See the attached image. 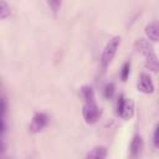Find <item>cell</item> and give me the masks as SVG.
Instances as JSON below:
<instances>
[{
    "label": "cell",
    "mask_w": 159,
    "mask_h": 159,
    "mask_svg": "<svg viewBox=\"0 0 159 159\" xmlns=\"http://www.w3.org/2000/svg\"><path fill=\"white\" fill-rule=\"evenodd\" d=\"M119 45H120V37L119 36H113L106 43V46L103 47V51H102V55H101V67L103 70H106L111 65V62L113 61Z\"/></svg>",
    "instance_id": "cell-1"
},
{
    "label": "cell",
    "mask_w": 159,
    "mask_h": 159,
    "mask_svg": "<svg viewBox=\"0 0 159 159\" xmlns=\"http://www.w3.org/2000/svg\"><path fill=\"white\" fill-rule=\"evenodd\" d=\"M143 148H144V143H143V139H142V135L140 134H135L130 142V155L133 158H138L142 152H143Z\"/></svg>",
    "instance_id": "cell-6"
},
{
    "label": "cell",
    "mask_w": 159,
    "mask_h": 159,
    "mask_svg": "<svg viewBox=\"0 0 159 159\" xmlns=\"http://www.w3.org/2000/svg\"><path fill=\"white\" fill-rule=\"evenodd\" d=\"M116 93V84L113 82H108L104 87H103V96L107 99H111Z\"/></svg>",
    "instance_id": "cell-11"
},
{
    "label": "cell",
    "mask_w": 159,
    "mask_h": 159,
    "mask_svg": "<svg viewBox=\"0 0 159 159\" xmlns=\"http://www.w3.org/2000/svg\"><path fill=\"white\" fill-rule=\"evenodd\" d=\"M48 124V117L47 114L42 113V112H36L31 119V124H30V130L32 133H39L41 132L46 125Z\"/></svg>",
    "instance_id": "cell-4"
},
{
    "label": "cell",
    "mask_w": 159,
    "mask_h": 159,
    "mask_svg": "<svg viewBox=\"0 0 159 159\" xmlns=\"http://www.w3.org/2000/svg\"><path fill=\"white\" fill-rule=\"evenodd\" d=\"M11 15V7L6 1L0 0V20L6 19Z\"/></svg>",
    "instance_id": "cell-10"
},
{
    "label": "cell",
    "mask_w": 159,
    "mask_h": 159,
    "mask_svg": "<svg viewBox=\"0 0 159 159\" xmlns=\"http://www.w3.org/2000/svg\"><path fill=\"white\" fill-rule=\"evenodd\" d=\"M129 72H130V62L127 61V62L123 63V66L120 68V80L123 82L127 81V78L129 77Z\"/></svg>",
    "instance_id": "cell-12"
},
{
    "label": "cell",
    "mask_w": 159,
    "mask_h": 159,
    "mask_svg": "<svg viewBox=\"0 0 159 159\" xmlns=\"http://www.w3.org/2000/svg\"><path fill=\"white\" fill-rule=\"evenodd\" d=\"M153 145L154 148L159 147V127L158 125H155L154 132H153Z\"/></svg>",
    "instance_id": "cell-13"
},
{
    "label": "cell",
    "mask_w": 159,
    "mask_h": 159,
    "mask_svg": "<svg viewBox=\"0 0 159 159\" xmlns=\"http://www.w3.org/2000/svg\"><path fill=\"white\" fill-rule=\"evenodd\" d=\"M107 158V148L104 145H96L92 148L84 159H106Z\"/></svg>",
    "instance_id": "cell-7"
},
{
    "label": "cell",
    "mask_w": 159,
    "mask_h": 159,
    "mask_svg": "<svg viewBox=\"0 0 159 159\" xmlns=\"http://www.w3.org/2000/svg\"><path fill=\"white\" fill-rule=\"evenodd\" d=\"M81 93H82V97H83L84 102H93V101H96L94 92H93V89H92L91 86H88V84L83 86L81 88Z\"/></svg>",
    "instance_id": "cell-9"
},
{
    "label": "cell",
    "mask_w": 159,
    "mask_h": 159,
    "mask_svg": "<svg viewBox=\"0 0 159 159\" xmlns=\"http://www.w3.org/2000/svg\"><path fill=\"white\" fill-rule=\"evenodd\" d=\"M117 113L123 118V119H129L132 118L134 113V103L130 98H125L124 94L118 96L117 101Z\"/></svg>",
    "instance_id": "cell-3"
},
{
    "label": "cell",
    "mask_w": 159,
    "mask_h": 159,
    "mask_svg": "<svg viewBox=\"0 0 159 159\" xmlns=\"http://www.w3.org/2000/svg\"><path fill=\"white\" fill-rule=\"evenodd\" d=\"M101 114H102L101 108L98 107L96 101L84 102L83 108H82V116H83V119L87 124H94L99 119Z\"/></svg>",
    "instance_id": "cell-2"
},
{
    "label": "cell",
    "mask_w": 159,
    "mask_h": 159,
    "mask_svg": "<svg viewBox=\"0 0 159 159\" xmlns=\"http://www.w3.org/2000/svg\"><path fill=\"white\" fill-rule=\"evenodd\" d=\"M145 35L149 40H152L153 42H157L158 39H159V27H158V22L157 21H153L150 24H148L145 26Z\"/></svg>",
    "instance_id": "cell-8"
},
{
    "label": "cell",
    "mask_w": 159,
    "mask_h": 159,
    "mask_svg": "<svg viewBox=\"0 0 159 159\" xmlns=\"http://www.w3.org/2000/svg\"><path fill=\"white\" fill-rule=\"evenodd\" d=\"M137 88L138 91L145 93V94H150L154 92V83L150 78V76L148 73H140L139 78H138V83H137Z\"/></svg>",
    "instance_id": "cell-5"
}]
</instances>
